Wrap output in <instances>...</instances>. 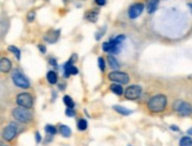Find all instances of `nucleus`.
<instances>
[{"label":"nucleus","instance_id":"obj_27","mask_svg":"<svg viewBox=\"0 0 192 146\" xmlns=\"http://www.w3.org/2000/svg\"><path fill=\"white\" fill-rule=\"evenodd\" d=\"M65 114H66L68 117H74V115H75V109H74V108H68L66 112H65Z\"/></svg>","mask_w":192,"mask_h":146},{"label":"nucleus","instance_id":"obj_25","mask_svg":"<svg viewBox=\"0 0 192 146\" xmlns=\"http://www.w3.org/2000/svg\"><path fill=\"white\" fill-rule=\"evenodd\" d=\"M98 68L101 69V71H104V69H106V63H104V60L102 57H98Z\"/></svg>","mask_w":192,"mask_h":146},{"label":"nucleus","instance_id":"obj_3","mask_svg":"<svg viewBox=\"0 0 192 146\" xmlns=\"http://www.w3.org/2000/svg\"><path fill=\"white\" fill-rule=\"evenodd\" d=\"M12 81L15 86H18L20 88H29L30 87V81L27 80V77L23 74V72L18 69H15L12 71Z\"/></svg>","mask_w":192,"mask_h":146},{"label":"nucleus","instance_id":"obj_20","mask_svg":"<svg viewBox=\"0 0 192 146\" xmlns=\"http://www.w3.org/2000/svg\"><path fill=\"white\" fill-rule=\"evenodd\" d=\"M63 102L66 105V107H68V108H74V106H75V103H74L73 99H71L70 96H69V95L63 96Z\"/></svg>","mask_w":192,"mask_h":146},{"label":"nucleus","instance_id":"obj_9","mask_svg":"<svg viewBox=\"0 0 192 146\" xmlns=\"http://www.w3.org/2000/svg\"><path fill=\"white\" fill-rule=\"evenodd\" d=\"M142 11H144V4L135 3L128 8V17L131 18V19H135V18H138L142 13Z\"/></svg>","mask_w":192,"mask_h":146},{"label":"nucleus","instance_id":"obj_5","mask_svg":"<svg viewBox=\"0 0 192 146\" xmlns=\"http://www.w3.org/2000/svg\"><path fill=\"white\" fill-rule=\"evenodd\" d=\"M108 79L115 83L119 84H126L129 82V76L126 74V72H122V71H113L108 75Z\"/></svg>","mask_w":192,"mask_h":146},{"label":"nucleus","instance_id":"obj_31","mask_svg":"<svg viewBox=\"0 0 192 146\" xmlns=\"http://www.w3.org/2000/svg\"><path fill=\"white\" fill-rule=\"evenodd\" d=\"M36 139H37V142L40 141V134H39V132H36Z\"/></svg>","mask_w":192,"mask_h":146},{"label":"nucleus","instance_id":"obj_22","mask_svg":"<svg viewBox=\"0 0 192 146\" xmlns=\"http://www.w3.org/2000/svg\"><path fill=\"white\" fill-rule=\"evenodd\" d=\"M8 51H11L14 55V56L17 57V60H20V51H19L18 48H15L14 45H10L8 46Z\"/></svg>","mask_w":192,"mask_h":146},{"label":"nucleus","instance_id":"obj_11","mask_svg":"<svg viewBox=\"0 0 192 146\" xmlns=\"http://www.w3.org/2000/svg\"><path fill=\"white\" fill-rule=\"evenodd\" d=\"M12 68V64H11V61L6 57H3L1 61H0V70H1L3 72H7L10 71Z\"/></svg>","mask_w":192,"mask_h":146},{"label":"nucleus","instance_id":"obj_19","mask_svg":"<svg viewBox=\"0 0 192 146\" xmlns=\"http://www.w3.org/2000/svg\"><path fill=\"white\" fill-rule=\"evenodd\" d=\"M61 133L63 134V137L68 138V137H70L71 134V130H70V127H68L66 125H62L61 126Z\"/></svg>","mask_w":192,"mask_h":146},{"label":"nucleus","instance_id":"obj_18","mask_svg":"<svg viewBox=\"0 0 192 146\" xmlns=\"http://www.w3.org/2000/svg\"><path fill=\"white\" fill-rule=\"evenodd\" d=\"M108 63H109V65H110V68L112 69H114V70H117L119 69V63H117V61L113 57V56H110V55H109V56H108Z\"/></svg>","mask_w":192,"mask_h":146},{"label":"nucleus","instance_id":"obj_24","mask_svg":"<svg viewBox=\"0 0 192 146\" xmlns=\"http://www.w3.org/2000/svg\"><path fill=\"white\" fill-rule=\"evenodd\" d=\"M45 131H46V133H49V134H51V135L56 134V128H55L54 126H51V125H46V126H45Z\"/></svg>","mask_w":192,"mask_h":146},{"label":"nucleus","instance_id":"obj_23","mask_svg":"<svg viewBox=\"0 0 192 146\" xmlns=\"http://www.w3.org/2000/svg\"><path fill=\"white\" fill-rule=\"evenodd\" d=\"M77 127H78L80 131H85L87 127H88V122H87V120H84V119H81L77 124Z\"/></svg>","mask_w":192,"mask_h":146},{"label":"nucleus","instance_id":"obj_10","mask_svg":"<svg viewBox=\"0 0 192 146\" xmlns=\"http://www.w3.org/2000/svg\"><path fill=\"white\" fill-rule=\"evenodd\" d=\"M102 49L106 52H112V53H117L120 52V44H117L114 39H110L106 43L102 44Z\"/></svg>","mask_w":192,"mask_h":146},{"label":"nucleus","instance_id":"obj_21","mask_svg":"<svg viewBox=\"0 0 192 146\" xmlns=\"http://www.w3.org/2000/svg\"><path fill=\"white\" fill-rule=\"evenodd\" d=\"M180 146H192V139L190 137H183L179 141Z\"/></svg>","mask_w":192,"mask_h":146},{"label":"nucleus","instance_id":"obj_33","mask_svg":"<svg viewBox=\"0 0 192 146\" xmlns=\"http://www.w3.org/2000/svg\"><path fill=\"white\" fill-rule=\"evenodd\" d=\"M50 63H51V64H54V65H57V63H56L55 60H50Z\"/></svg>","mask_w":192,"mask_h":146},{"label":"nucleus","instance_id":"obj_28","mask_svg":"<svg viewBox=\"0 0 192 146\" xmlns=\"http://www.w3.org/2000/svg\"><path fill=\"white\" fill-rule=\"evenodd\" d=\"M76 74H78V69L76 68V67H71L70 68V75H76Z\"/></svg>","mask_w":192,"mask_h":146},{"label":"nucleus","instance_id":"obj_4","mask_svg":"<svg viewBox=\"0 0 192 146\" xmlns=\"http://www.w3.org/2000/svg\"><path fill=\"white\" fill-rule=\"evenodd\" d=\"M173 108L182 117H189L192 114V106L185 101H180V100L176 101L173 103Z\"/></svg>","mask_w":192,"mask_h":146},{"label":"nucleus","instance_id":"obj_32","mask_svg":"<svg viewBox=\"0 0 192 146\" xmlns=\"http://www.w3.org/2000/svg\"><path fill=\"white\" fill-rule=\"evenodd\" d=\"M39 50H40V52H45V46H43V45H39Z\"/></svg>","mask_w":192,"mask_h":146},{"label":"nucleus","instance_id":"obj_8","mask_svg":"<svg viewBox=\"0 0 192 146\" xmlns=\"http://www.w3.org/2000/svg\"><path fill=\"white\" fill-rule=\"evenodd\" d=\"M17 133H18V126H17L14 122H11V124H8V125L5 127L4 133H3V137H4L5 140L10 141V140H12V139L17 135Z\"/></svg>","mask_w":192,"mask_h":146},{"label":"nucleus","instance_id":"obj_16","mask_svg":"<svg viewBox=\"0 0 192 146\" xmlns=\"http://www.w3.org/2000/svg\"><path fill=\"white\" fill-rule=\"evenodd\" d=\"M114 109H115V111L117 112V113H120V114H122V115H129L132 112L129 111V109H127V108H125V107H122V106H114L113 107Z\"/></svg>","mask_w":192,"mask_h":146},{"label":"nucleus","instance_id":"obj_15","mask_svg":"<svg viewBox=\"0 0 192 146\" xmlns=\"http://www.w3.org/2000/svg\"><path fill=\"white\" fill-rule=\"evenodd\" d=\"M46 80H47L49 83H51V84L57 83V75H56V72H55V71H49L47 74H46Z\"/></svg>","mask_w":192,"mask_h":146},{"label":"nucleus","instance_id":"obj_17","mask_svg":"<svg viewBox=\"0 0 192 146\" xmlns=\"http://www.w3.org/2000/svg\"><path fill=\"white\" fill-rule=\"evenodd\" d=\"M85 19L91 22V23H95L97 20V13L96 12H90V11L87 12L85 13Z\"/></svg>","mask_w":192,"mask_h":146},{"label":"nucleus","instance_id":"obj_12","mask_svg":"<svg viewBox=\"0 0 192 146\" xmlns=\"http://www.w3.org/2000/svg\"><path fill=\"white\" fill-rule=\"evenodd\" d=\"M59 37V30L57 31H50L46 36H45V41H47L49 43H55Z\"/></svg>","mask_w":192,"mask_h":146},{"label":"nucleus","instance_id":"obj_35","mask_svg":"<svg viewBox=\"0 0 192 146\" xmlns=\"http://www.w3.org/2000/svg\"><path fill=\"white\" fill-rule=\"evenodd\" d=\"M187 133H189V134H190V135H192V127H191V128H190V130H189V131H187Z\"/></svg>","mask_w":192,"mask_h":146},{"label":"nucleus","instance_id":"obj_29","mask_svg":"<svg viewBox=\"0 0 192 146\" xmlns=\"http://www.w3.org/2000/svg\"><path fill=\"white\" fill-rule=\"evenodd\" d=\"M95 3L97 5H100V6H104V5H106V0H95Z\"/></svg>","mask_w":192,"mask_h":146},{"label":"nucleus","instance_id":"obj_6","mask_svg":"<svg viewBox=\"0 0 192 146\" xmlns=\"http://www.w3.org/2000/svg\"><path fill=\"white\" fill-rule=\"evenodd\" d=\"M17 103H18L20 107L30 109L33 106V99L29 93H20L18 96H17Z\"/></svg>","mask_w":192,"mask_h":146},{"label":"nucleus","instance_id":"obj_26","mask_svg":"<svg viewBox=\"0 0 192 146\" xmlns=\"http://www.w3.org/2000/svg\"><path fill=\"white\" fill-rule=\"evenodd\" d=\"M125 39H126V37H125L124 34H121V36H117V37H116L114 41H115L117 44H120V45H121V44H122V42H124Z\"/></svg>","mask_w":192,"mask_h":146},{"label":"nucleus","instance_id":"obj_30","mask_svg":"<svg viewBox=\"0 0 192 146\" xmlns=\"http://www.w3.org/2000/svg\"><path fill=\"white\" fill-rule=\"evenodd\" d=\"M33 18H34V12L33 11H31L30 13H29V17H27V19L31 22V20H33Z\"/></svg>","mask_w":192,"mask_h":146},{"label":"nucleus","instance_id":"obj_14","mask_svg":"<svg viewBox=\"0 0 192 146\" xmlns=\"http://www.w3.org/2000/svg\"><path fill=\"white\" fill-rule=\"evenodd\" d=\"M110 90L114 93V94H116V95H122L125 92H124V88L121 87V84H119V83H113L112 86H110Z\"/></svg>","mask_w":192,"mask_h":146},{"label":"nucleus","instance_id":"obj_2","mask_svg":"<svg viewBox=\"0 0 192 146\" xmlns=\"http://www.w3.org/2000/svg\"><path fill=\"white\" fill-rule=\"evenodd\" d=\"M12 114H13V118H15V120H18L19 122H23V124H27L32 119V114L30 112V109L24 108V107L14 108Z\"/></svg>","mask_w":192,"mask_h":146},{"label":"nucleus","instance_id":"obj_7","mask_svg":"<svg viewBox=\"0 0 192 146\" xmlns=\"http://www.w3.org/2000/svg\"><path fill=\"white\" fill-rule=\"evenodd\" d=\"M124 94H125V98L126 99L135 100V99H138L139 96L141 95V88H140V86H135V84L129 86V87H127L125 89V93Z\"/></svg>","mask_w":192,"mask_h":146},{"label":"nucleus","instance_id":"obj_36","mask_svg":"<svg viewBox=\"0 0 192 146\" xmlns=\"http://www.w3.org/2000/svg\"><path fill=\"white\" fill-rule=\"evenodd\" d=\"M189 7L191 8V11H192V4H189Z\"/></svg>","mask_w":192,"mask_h":146},{"label":"nucleus","instance_id":"obj_34","mask_svg":"<svg viewBox=\"0 0 192 146\" xmlns=\"http://www.w3.org/2000/svg\"><path fill=\"white\" fill-rule=\"evenodd\" d=\"M171 128H172L173 131H178V128H177V127H176V126H171Z\"/></svg>","mask_w":192,"mask_h":146},{"label":"nucleus","instance_id":"obj_1","mask_svg":"<svg viewBox=\"0 0 192 146\" xmlns=\"http://www.w3.org/2000/svg\"><path fill=\"white\" fill-rule=\"evenodd\" d=\"M167 105V99L165 95L163 94H158V95H154L149 99L148 103H147V107L149 108V111L152 112H155V113H159V112H163L165 107Z\"/></svg>","mask_w":192,"mask_h":146},{"label":"nucleus","instance_id":"obj_13","mask_svg":"<svg viewBox=\"0 0 192 146\" xmlns=\"http://www.w3.org/2000/svg\"><path fill=\"white\" fill-rule=\"evenodd\" d=\"M159 0H148L147 1V12L148 13H154L155 10L158 8Z\"/></svg>","mask_w":192,"mask_h":146}]
</instances>
